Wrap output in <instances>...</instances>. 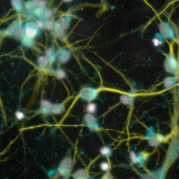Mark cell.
Here are the masks:
<instances>
[{"mask_svg":"<svg viewBox=\"0 0 179 179\" xmlns=\"http://www.w3.org/2000/svg\"><path fill=\"white\" fill-rule=\"evenodd\" d=\"M39 0H31L29 2H27L26 6L27 8L29 9H34L35 10L38 7V4H39Z\"/></svg>","mask_w":179,"mask_h":179,"instance_id":"22","label":"cell"},{"mask_svg":"<svg viewBox=\"0 0 179 179\" xmlns=\"http://www.w3.org/2000/svg\"><path fill=\"white\" fill-rule=\"evenodd\" d=\"M99 94V90L96 88L86 87L83 88L80 92V97L85 101H92L97 98Z\"/></svg>","mask_w":179,"mask_h":179,"instance_id":"6","label":"cell"},{"mask_svg":"<svg viewBox=\"0 0 179 179\" xmlns=\"http://www.w3.org/2000/svg\"><path fill=\"white\" fill-rule=\"evenodd\" d=\"M11 5L17 11H20L23 9V2L22 0H11Z\"/></svg>","mask_w":179,"mask_h":179,"instance_id":"20","label":"cell"},{"mask_svg":"<svg viewBox=\"0 0 179 179\" xmlns=\"http://www.w3.org/2000/svg\"><path fill=\"white\" fill-rule=\"evenodd\" d=\"M71 21V18L70 16H62L58 20V23L64 30H67L70 27Z\"/></svg>","mask_w":179,"mask_h":179,"instance_id":"11","label":"cell"},{"mask_svg":"<svg viewBox=\"0 0 179 179\" xmlns=\"http://www.w3.org/2000/svg\"><path fill=\"white\" fill-rule=\"evenodd\" d=\"M15 115H16V118L18 119V120H23V119H24V118H25V113H24L23 112L20 111L16 112Z\"/></svg>","mask_w":179,"mask_h":179,"instance_id":"30","label":"cell"},{"mask_svg":"<svg viewBox=\"0 0 179 179\" xmlns=\"http://www.w3.org/2000/svg\"><path fill=\"white\" fill-rule=\"evenodd\" d=\"M37 63L38 65L39 66V67L41 69H46L48 66L50 60L46 55H41L38 58Z\"/></svg>","mask_w":179,"mask_h":179,"instance_id":"12","label":"cell"},{"mask_svg":"<svg viewBox=\"0 0 179 179\" xmlns=\"http://www.w3.org/2000/svg\"><path fill=\"white\" fill-rule=\"evenodd\" d=\"M177 82V78L174 76H168L164 80L163 84L165 88H170L174 85Z\"/></svg>","mask_w":179,"mask_h":179,"instance_id":"13","label":"cell"},{"mask_svg":"<svg viewBox=\"0 0 179 179\" xmlns=\"http://www.w3.org/2000/svg\"><path fill=\"white\" fill-rule=\"evenodd\" d=\"M55 23H55L52 20L48 19V20H47L46 22H45V28L48 30H53L55 25Z\"/></svg>","mask_w":179,"mask_h":179,"instance_id":"23","label":"cell"},{"mask_svg":"<svg viewBox=\"0 0 179 179\" xmlns=\"http://www.w3.org/2000/svg\"><path fill=\"white\" fill-rule=\"evenodd\" d=\"M71 55V53L70 50L66 48L62 49L58 55V61L59 62V63L62 64L66 63L70 59Z\"/></svg>","mask_w":179,"mask_h":179,"instance_id":"9","label":"cell"},{"mask_svg":"<svg viewBox=\"0 0 179 179\" xmlns=\"http://www.w3.org/2000/svg\"><path fill=\"white\" fill-rule=\"evenodd\" d=\"M47 6V2L46 0H39V4H38V8L41 9L43 10L46 9V7Z\"/></svg>","mask_w":179,"mask_h":179,"instance_id":"29","label":"cell"},{"mask_svg":"<svg viewBox=\"0 0 179 179\" xmlns=\"http://www.w3.org/2000/svg\"><path fill=\"white\" fill-rule=\"evenodd\" d=\"M46 56L48 58V59L50 60V63H52V62L55 61V58H56V55L53 48L50 47L46 50Z\"/></svg>","mask_w":179,"mask_h":179,"instance_id":"19","label":"cell"},{"mask_svg":"<svg viewBox=\"0 0 179 179\" xmlns=\"http://www.w3.org/2000/svg\"><path fill=\"white\" fill-rule=\"evenodd\" d=\"M100 152H101L102 156L107 157L111 156L112 150L111 149V148H109L108 146H104L102 148L101 150H100Z\"/></svg>","mask_w":179,"mask_h":179,"instance_id":"21","label":"cell"},{"mask_svg":"<svg viewBox=\"0 0 179 179\" xmlns=\"http://www.w3.org/2000/svg\"><path fill=\"white\" fill-rule=\"evenodd\" d=\"M134 99V96L132 94L123 95H121L120 97L121 102L125 105H130L131 104H132Z\"/></svg>","mask_w":179,"mask_h":179,"instance_id":"15","label":"cell"},{"mask_svg":"<svg viewBox=\"0 0 179 179\" xmlns=\"http://www.w3.org/2000/svg\"><path fill=\"white\" fill-rule=\"evenodd\" d=\"M73 0H63V2H66V3H70V2H72Z\"/></svg>","mask_w":179,"mask_h":179,"instance_id":"33","label":"cell"},{"mask_svg":"<svg viewBox=\"0 0 179 179\" xmlns=\"http://www.w3.org/2000/svg\"><path fill=\"white\" fill-rule=\"evenodd\" d=\"M73 166V161L70 157H66L59 164L58 167V172L64 177H66L70 175L71 168Z\"/></svg>","mask_w":179,"mask_h":179,"instance_id":"5","label":"cell"},{"mask_svg":"<svg viewBox=\"0 0 179 179\" xmlns=\"http://www.w3.org/2000/svg\"><path fill=\"white\" fill-rule=\"evenodd\" d=\"M55 75L56 78L58 79H63L66 77V73L62 69H58L55 72Z\"/></svg>","mask_w":179,"mask_h":179,"instance_id":"25","label":"cell"},{"mask_svg":"<svg viewBox=\"0 0 179 179\" xmlns=\"http://www.w3.org/2000/svg\"><path fill=\"white\" fill-rule=\"evenodd\" d=\"M35 23H36V25H37V27L39 28V30L45 27V23L44 22V21H42L41 20H37L35 21Z\"/></svg>","mask_w":179,"mask_h":179,"instance_id":"31","label":"cell"},{"mask_svg":"<svg viewBox=\"0 0 179 179\" xmlns=\"http://www.w3.org/2000/svg\"><path fill=\"white\" fill-rule=\"evenodd\" d=\"M130 156L131 159H132V162L134 164H137L140 163V159H139V156H137V154H136L133 151L131 152Z\"/></svg>","mask_w":179,"mask_h":179,"instance_id":"27","label":"cell"},{"mask_svg":"<svg viewBox=\"0 0 179 179\" xmlns=\"http://www.w3.org/2000/svg\"><path fill=\"white\" fill-rule=\"evenodd\" d=\"M53 30H54V34L55 35L56 37L59 38V39H63V38L64 37V30L59 25L58 22L55 23V25Z\"/></svg>","mask_w":179,"mask_h":179,"instance_id":"18","label":"cell"},{"mask_svg":"<svg viewBox=\"0 0 179 179\" xmlns=\"http://www.w3.org/2000/svg\"><path fill=\"white\" fill-rule=\"evenodd\" d=\"M64 111V107L63 104H52L51 113L55 115H59L63 113Z\"/></svg>","mask_w":179,"mask_h":179,"instance_id":"17","label":"cell"},{"mask_svg":"<svg viewBox=\"0 0 179 179\" xmlns=\"http://www.w3.org/2000/svg\"><path fill=\"white\" fill-rule=\"evenodd\" d=\"M100 168H101L102 171H108L110 169V164L109 162H103L100 164Z\"/></svg>","mask_w":179,"mask_h":179,"instance_id":"28","label":"cell"},{"mask_svg":"<svg viewBox=\"0 0 179 179\" xmlns=\"http://www.w3.org/2000/svg\"><path fill=\"white\" fill-rule=\"evenodd\" d=\"M178 90H179V85H178Z\"/></svg>","mask_w":179,"mask_h":179,"instance_id":"34","label":"cell"},{"mask_svg":"<svg viewBox=\"0 0 179 179\" xmlns=\"http://www.w3.org/2000/svg\"><path fill=\"white\" fill-rule=\"evenodd\" d=\"M164 68L167 72L176 74L178 72L179 65L177 59L172 53H170L167 55L164 63Z\"/></svg>","mask_w":179,"mask_h":179,"instance_id":"3","label":"cell"},{"mask_svg":"<svg viewBox=\"0 0 179 179\" xmlns=\"http://www.w3.org/2000/svg\"><path fill=\"white\" fill-rule=\"evenodd\" d=\"M86 111L88 113H94L97 111V105L93 102L88 104L86 107Z\"/></svg>","mask_w":179,"mask_h":179,"instance_id":"24","label":"cell"},{"mask_svg":"<svg viewBox=\"0 0 179 179\" xmlns=\"http://www.w3.org/2000/svg\"><path fill=\"white\" fill-rule=\"evenodd\" d=\"M84 122L86 124L88 128L91 131L97 132L99 130V125L97 122V119L92 113H87L84 116Z\"/></svg>","mask_w":179,"mask_h":179,"instance_id":"8","label":"cell"},{"mask_svg":"<svg viewBox=\"0 0 179 179\" xmlns=\"http://www.w3.org/2000/svg\"><path fill=\"white\" fill-rule=\"evenodd\" d=\"M6 35L14 37L17 39H23V29L20 20H16L6 31Z\"/></svg>","mask_w":179,"mask_h":179,"instance_id":"4","label":"cell"},{"mask_svg":"<svg viewBox=\"0 0 179 179\" xmlns=\"http://www.w3.org/2000/svg\"><path fill=\"white\" fill-rule=\"evenodd\" d=\"M147 138L149 139V145L152 147H156L161 143L166 141L167 139L166 137L159 134H153L152 132H150Z\"/></svg>","mask_w":179,"mask_h":179,"instance_id":"7","label":"cell"},{"mask_svg":"<svg viewBox=\"0 0 179 179\" xmlns=\"http://www.w3.org/2000/svg\"><path fill=\"white\" fill-rule=\"evenodd\" d=\"M164 38L162 37V35L160 34V33H157L155 36V37L152 39V42L154 46L156 47H159L162 46V44L164 43Z\"/></svg>","mask_w":179,"mask_h":179,"instance_id":"14","label":"cell"},{"mask_svg":"<svg viewBox=\"0 0 179 179\" xmlns=\"http://www.w3.org/2000/svg\"><path fill=\"white\" fill-rule=\"evenodd\" d=\"M102 179H113V178L111 175H110V174H105L103 177H102Z\"/></svg>","mask_w":179,"mask_h":179,"instance_id":"32","label":"cell"},{"mask_svg":"<svg viewBox=\"0 0 179 179\" xmlns=\"http://www.w3.org/2000/svg\"><path fill=\"white\" fill-rule=\"evenodd\" d=\"M52 16H53V11H52V9H46L44 11V15H43V17L44 18L47 19V20H48V19H51Z\"/></svg>","mask_w":179,"mask_h":179,"instance_id":"26","label":"cell"},{"mask_svg":"<svg viewBox=\"0 0 179 179\" xmlns=\"http://www.w3.org/2000/svg\"><path fill=\"white\" fill-rule=\"evenodd\" d=\"M159 32L164 39L174 40L176 39L175 31L169 23L160 22L159 24Z\"/></svg>","mask_w":179,"mask_h":179,"instance_id":"2","label":"cell"},{"mask_svg":"<svg viewBox=\"0 0 179 179\" xmlns=\"http://www.w3.org/2000/svg\"><path fill=\"white\" fill-rule=\"evenodd\" d=\"M73 179H88V174L85 169H79L73 174Z\"/></svg>","mask_w":179,"mask_h":179,"instance_id":"16","label":"cell"},{"mask_svg":"<svg viewBox=\"0 0 179 179\" xmlns=\"http://www.w3.org/2000/svg\"><path fill=\"white\" fill-rule=\"evenodd\" d=\"M52 104L51 102L47 101V100H42L41 102V111L43 114L45 115H48L50 113H51V109H52Z\"/></svg>","mask_w":179,"mask_h":179,"instance_id":"10","label":"cell"},{"mask_svg":"<svg viewBox=\"0 0 179 179\" xmlns=\"http://www.w3.org/2000/svg\"><path fill=\"white\" fill-rule=\"evenodd\" d=\"M39 29L37 27L35 22H27L23 28V42L24 45L30 46L32 44V40L39 34Z\"/></svg>","mask_w":179,"mask_h":179,"instance_id":"1","label":"cell"}]
</instances>
